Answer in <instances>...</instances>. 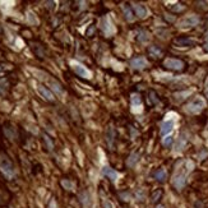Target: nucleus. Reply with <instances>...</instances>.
I'll list each match as a JSON object with an SVG mask.
<instances>
[{"label":"nucleus","instance_id":"a211bd4d","mask_svg":"<svg viewBox=\"0 0 208 208\" xmlns=\"http://www.w3.org/2000/svg\"><path fill=\"white\" fill-rule=\"evenodd\" d=\"M101 24H102V29L105 31L106 33H111V32H112V27H110L111 23H110L109 18H103V19L101 20Z\"/></svg>","mask_w":208,"mask_h":208},{"label":"nucleus","instance_id":"0eeeda50","mask_svg":"<svg viewBox=\"0 0 208 208\" xmlns=\"http://www.w3.org/2000/svg\"><path fill=\"white\" fill-rule=\"evenodd\" d=\"M37 92H38V95L45 98L46 101H54V95H53V92H51L47 87L45 86H38L37 87Z\"/></svg>","mask_w":208,"mask_h":208},{"label":"nucleus","instance_id":"7ed1b4c3","mask_svg":"<svg viewBox=\"0 0 208 208\" xmlns=\"http://www.w3.org/2000/svg\"><path fill=\"white\" fill-rule=\"evenodd\" d=\"M206 107V101L202 97H195L192 102H189L185 106V110L189 114H199Z\"/></svg>","mask_w":208,"mask_h":208},{"label":"nucleus","instance_id":"72a5a7b5","mask_svg":"<svg viewBox=\"0 0 208 208\" xmlns=\"http://www.w3.org/2000/svg\"><path fill=\"white\" fill-rule=\"evenodd\" d=\"M130 130H132V139H134V138H136V136H137V134H138V133H137L136 130H134V129H133V127L130 128Z\"/></svg>","mask_w":208,"mask_h":208},{"label":"nucleus","instance_id":"412c9836","mask_svg":"<svg viewBox=\"0 0 208 208\" xmlns=\"http://www.w3.org/2000/svg\"><path fill=\"white\" fill-rule=\"evenodd\" d=\"M130 102H132V106H141V97L138 96V95H133L132 96V98H130Z\"/></svg>","mask_w":208,"mask_h":208},{"label":"nucleus","instance_id":"f3484780","mask_svg":"<svg viewBox=\"0 0 208 208\" xmlns=\"http://www.w3.org/2000/svg\"><path fill=\"white\" fill-rule=\"evenodd\" d=\"M123 10H124V14H125L127 20H129V22H133V20H134V15H133L132 9H130L127 4H124V5H123Z\"/></svg>","mask_w":208,"mask_h":208},{"label":"nucleus","instance_id":"b1692460","mask_svg":"<svg viewBox=\"0 0 208 208\" xmlns=\"http://www.w3.org/2000/svg\"><path fill=\"white\" fill-rule=\"evenodd\" d=\"M6 84H8V83H6L5 79H2V80H0V92H2L3 95H4L5 91H6Z\"/></svg>","mask_w":208,"mask_h":208},{"label":"nucleus","instance_id":"1a4fd4ad","mask_svg":"<svg viewBox=\"0 0 208 208\" xmlns=\"http://www.w3.org/2000/svg\"><path fill=\"white\" fill-rule=\"evenodd\" d=\"M174 42H175V45L181 46V47H190V46L195 45V41L189 37H179V38H176Z\"/></svg>","mask_w":208,"mask_h":208},{"label":"nucleus","instance_id":"39448f33","mask_svg":"<svg viewBox=\"0 0 208 208\" xmlns=\"http://www.w3.org/2000/svg\"><path fill=\"white\" fill-rule=\"evenodd\" d=\"M163 65L167 69H172V70H181L184 68V63L179 59H166Z\"/></svg>","mask_w":208,"mask_h":208},{"label":"nucleus","instance_id":"5701e85b","mask_svg":"<svg viewBox=\"0 0 208 208\" xmlns=\"http://www.w3.org/2000/svg\"><path fill=\"white\" fill-rule=\"evenodd\" d=\"M172 143H174V138H172V137H166V138H163V141H162V144L165 145V147H170Z\"/></svg>","mask_w":208,"mask_h":208},{"label":"nucleus","instance_id":"c85d7f7f","mask_svg":"<svg viewBox=\"0 0 208 208\" xmlns=\"http://www.w3.org/2000/svg\"><path fill=\"white\" fill-rule=\"evenodd\" d=\"M61 185H63L64 186V188H67V189H69V190H72L73 188H74V185H73L72 183H69V181H61Z\"/></svg>","mask_w":208,"mask_h":208},{"label":"nucleus","instance_id":"2f4dec72","mask_svg":"<svg viewBox=\"0 0 208 208\" xmlns=\"http://www.w3.org/2000/svg\"><path fill=\"white\" fill-rule=\"evenodd\" d=\"M103 208H114L112 202H110V201H105V202H103Z\"/></svg>","mask_w":208,"mask_h":208},{"label":"nucleus","instance_id":"423d86ee","mask_svg":"<svg viewBox=\"0 0 208 208\" xmlns=\"http://www.w3.org/2000/svg\"><path fill=\"white\" fill-rule=\"evenodd\" d=\"M130 67L133 69H138V70H142L144 68H147L148 67V63H147V60H145L144 58L139 56V58H134L130 60Z\"/></svg>","mask_w":208,"mask_h":208},{"label":"nucleus","instance_id":"4be33fe9","mask_svg":"<svg viewBox=\"0 0 208 208\" xmlns=\"http://www.w3.org/2000/svg\"><path fill=\"white\" fill-rule=\"evenodd\" d=\"M161 195H162V192L161 190H156V192H153V194H152V197H151V199H152V202H157L160 198H161Z\"/></svg>","mask_w":208,"mask_h":208},{"label":"nucleus","instance_id":"9b49d317","mask_svg":"<svg viewBox=\"0 0 208 208\" xmlns=\"http://www.w3.org/2000/svg\"><path fill=\"white\" fill-rule=\"evenodd\" d=\"M134 10H136V14L139 17V18H145L147 17V14H148V10H147V8H145L143 4H136L134 5Z\"/></svg>","mask_w":208,"mask_h":208},{"label":"nucleus","instance_id":"20e7f679","mask_svg":"<svg viewBox=\"0 0 208 208\" xmlns=\"http://www.w3.org/2000/svg\"><path fill=\"white\" fill-rule=\"evenodd\" d=\"M199 23V18L197 15H188L183 18L179 22V27L180 28H189V27H194Z\"/></svg>","mask_w":208,"mask_h":208},{"label":"nucleus","instance_id":"f704fd0d","mask_svg":"<svg viewBox=\"0 0 208 208\" xmlns=\"http://www.w3.org/2000/svg\"><path fill=\"white\" fill-rule=\"evenodd\" d=\"M165 18L167 20H170V22H174V20H175V18L174 17H169V14H165Z\"/></svg>","mask_w":208,"mask_h":208},{"label":"nucleus","instance_id":"6e6552de","mask_svg":"<svg viewBox=\"0 0 208 208\" xmlns=\"http://www.w3.org/2000/svg\"><path fill=\"white\" fill-rule=\"evenodd\" d=\"M73 69H74V72L78 74V77H82V78H89L91 77V73L86 69V67H83L82 64L74 63V64H73Z\"/></svg>","mask_w":208,"mask_h":208},{"label":"nucleus","instance_id":"473e14b6","mask_svg":"<svg viewBox=\"0 0 208 208\" xmlns=\"http://www.w3.org/2000/svg\"><path fill=\"white\" fill-rule=\"evenodd\" d=\"M93 32H95V27L92 26V27H91V28L87 31V36H92V33H93Z\"/></svg>","mask_w":208,"mask_h":208},{"label":"nucleus","instance_id":"f03ea898","mask_svg":"<svg viewBox=\"0 0 208 208\" xmlns=\"http://www.w3.org/2000/svg\"><path fill=\"white\" fill-rule=\"evenodd\" d=\"M0 171L5 175L8 179H13L15 175V170H14V166H13L12 161L4 154H0Z\"/></svg>","mask_w":208,"mask_h":208},{"label":"nucleus","instance_id":"4468645a","mask_svg":"<svg viewBox=\"0 0 208 208\" xmlns=\"http://www.w3.org/2000/svg\"><path fill=\"white\" fill-rule=\"evenodd\" d=\"M138 160H139V153H138V152H133V153L129 156V158H128V161H127V165L129 166V167H133V166L138 162Z\"/></svg>","mask_w":208,"mask_h":208},{"label":"nucleus","instance_id":"ddd939ff","mask_svg":"<svg viewBox=\"0 0 208 208\" xmlns=\"http://www.w3.org/2000/svg\"><path fill=\"white\" fill-rule=\"evenodd\" d=\"M185 144H186V136H185V134H181V136L179 137L178 143H176L175 151H176V152H181V151H183V148L185 147Z\"/></svg>","mask_w":208,"mask_h":208},{"label":"nucleus","instance_id":"c9c22d12","mask_svg":"<svg viewBox=\"0 0 208 208\" xmlns=\"http://www.w3.org/2000/svg\"><path fill=\"white\" fill-rule=\"evenodd\" d=\"M206 95H207V97H208V84H207V87H206Z\"/></svg>","mask_w":208,"mask_h":208},{"label":"nucleus","instance_id":"cd10ccee","mask_svg":"<svg viewBox=\"0 0 208 208\" xmlns=\"http://www.w3.org/2000/svg\"><path fill=\"white\" fill-rule=\"evenodd\" d=\"M53 88L59 93V95H61V93H63V88L60 87V84H58V83H55V82H53Z\"/></svg>","mask_w":208,"mask_h":208},{"label":"nucleus","instance_id":"c756f323","mask_svg":"<svg viewBox=\"0 0 208 208\" xmlns=\"http://www.w3.org/2000/svg\"><path fill=\"white\" fill-rule=\"evenodd\" d=\"M203 49L206 50V51H208V32L206 33V36H204V44H203Z\"/></svg>","mask_w":208,"mask_h":208},{"label":"nucleus","instance_id":"a878e982","mask_svg":"<svg viewBox=\"0 0 208 208\" xmlns=\"http://www.w3.org/2000/svg\"><path fill=\"white\" fill-rule=\"evenodd\" d=\"M44 139H45V143L47 144V147H49V150L51 151L54 148V144H53V142H51V139L47 137V136H44Z\"/></svg>","mask_w":208,"mask_h":208},{"label":"nucleus","instance_id":"e433bc0d","mask_svg":"<svg viewBox=\"0 0 208 208\" xmlns=\"http://www.w3.org/2000/svg\"><path fill=\"white\" fill-rule=\"evenodd\" d=\"M156 208H165V207H163V206H157Z\"/></svg>","mask_w":208,"mask_h":208},{"label":"nucleus","instance_id":"2eb2a0df","mask_svg":"<svg viewBox=\"0 0 208 208\" xmlns=\"http://www.w3.org/2000/svg\"><path fill=\"white\" fill-rule=\"evenodd\" d=\"M114 141H115V132L111 127L107 129V144L110 148H114Z\"/></svg>","mask_w":208,"mask_h":208},{"label":"nucleus","instance_id":"f8f14e48","mask_svg":"<svg viewBox=\"0 0 208 208\" xmlns=\"http://www.w3.org/2000/svg\"><path fill=\"white\" fill-rule=\"evenodd\" d=\"M174 128V121L169 120V121H165L161 127V136H166V134H169Z\"/></svg>","mask_w":208,"mask_h":208},{"label":"nucleus","instance_id":"9d476101","mask_svg":"<svg viewBox=\"0 0 208 208\" xmlns=\"http://www.w3.org/2000/svg\"><path fill=\"white\" fill-rule=\"evenodd\" d=\"M102 172H103V175H105L106 178H109L112 183L118 179V174H116V171L114 170V169H111L110 166H105V167L102 169Z\"/></svg>","mask_w":208,"mask_h":208},{"label":"nucleus","instance_id":"bb28decb","mask_svg":"<svg viewBox=\"0 0 208 208\" xmlns=\"http://www.w3.org/2000/svg\"><path fill=\"white\" fill-rule=\"evenodd\" d=\"M183 9H184V5H181V4H175L174 6H171L172 12H181Z\"/></svg>","mask_w":208,"mask_h":208},{"label":"nucleus","instance_id":"aec40b11","mask_svg":"<svg viewBox=\"0 0 208 208\" xmlns=\"http://www.w3.org/2000/svg\"><path fill=\"white\" fill-rule=\"evenodd\" d=\"M138 38H139L141 42H147V41L150 40V35H148V32H145V31L141 29L139 33H138Z\"/></svg>","mask_w":208,"mask_h":208},{"label":"nucleus","instance_id":"6ab92c4d","mask_svg":"<svg viewBox=\"0 0 208 208\" xmlns=\"http://www.w3.org/2000/svg\"><path fill=\"white\" fill-rule=\"evenodd\" d=\"M148 51H150V54H151L152 56H154V58H158V56H161V55H162L161 49H160V47H157V46H151V47L148 49Z\"/></svg>","mask_w":208,"mask_h":208},{"label":"nucleus","instance_id":"dca6fc26","mask_svg":"<svg viewBox=\"0 0 208 208\" xmlns=\"http://www.w3.org/2000/svg\"><path fill=\"white\" fill-rule=\"evenodd\" d=\"M166 176H167V174H166V171L163 169H158L157 171L154 172V179L158 180L160 183H163L166 180Z\"/></svg>","mask_w":208,"mask_h":208},{"label":"nucleus","instance_id":"393cba45","mask_svg":"<svg viewBox=\"0 0 208 208\" xmlns=\"http://www.w3.org/2000/svg\"><path fill=\"white\" fill-rule=\"evenodd\" d=\"M188 95H190V91H186V92H184V93H178V95H175V97H176V100H184L185 98V96H188Z\"/></svg>","mask_w":208,"mask_h":208},{"label":"nucleus","instance_id":"7c9ffc66","mask_svg":"<svg viewBox=\"0 0 208 208\" xmlns=\"http://www.w3.org/2000/svg\"><path fill=\"white\" fill-rule=\"evenodd\" d=\"M28 19H29V22H31V23H37L36 18H33V13H32V12H29V13H28Z\"/></svg>","mask_w":208,"mask_h":208},{"label":"nucleus","instance_id":"f257e3e1","mask_svg":"<svg viewBox=\"0 0 208 208\" xmlns=\"http://www.w3.org/2000/svg\"><path fill=\"white\" fill-rule=\"evenodd\" d=\"M192 169H193V162H190V161H183L179 163L178 167H176L175 174L172 176V185L178 190L184 188L185 181H186V176L192 171Z\"/></svg>","mask_w":208,"mask_h":208}]
</instances>
